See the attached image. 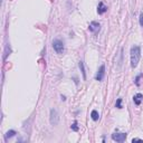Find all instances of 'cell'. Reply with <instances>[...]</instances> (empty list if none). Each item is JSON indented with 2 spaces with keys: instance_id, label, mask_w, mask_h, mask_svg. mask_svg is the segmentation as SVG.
<instances>
[{
  "instance_id": "obj_7",
  "label": "cell",
  "mask_w": 143,
  "mask_h": 143,
  "mask_svg": "<svg viewBox=\"0 0 143 143\" xmlns=\"http://www.w3.org/2000/svg\"><path fill=\"white\" fill-rule=\"evenodd\" d=\"M106 11H107V7L103 4L102 1H99V6H97V14H99V15H103V14L106 12Z\"/></svg>"
},
{
  "instance_id": "obj_2",
  "label": "cell",
  "mask_w": 143,
  "mask_h": 143,
  "mask_svg": "<svg viewBox=\"0 0 143 143\" xmlns=\"http://www.w3.org/2000/svg\"><path fill=\"white\" fill-rule=\"evenodd\" d=\"M53 48L57 54H63L64 53V43L60 39H54L53 40Z\"/></svg>"
},
{
  "instance_id": "obj_16",
  "label": "cell",
  "mask_w": 143,
  "mask_h": 143,
  "mask_svg": "<svg viewBox=\"0 0 143 143\" xmlns=\"http://www.w3.org/2000/svg\"><path fill=\"white\" fill-rule=\"evenodd\" d=\"M132 142H142V140L141 139H138V138H135V139L132 140Z\"/></svg>"
},
{
  "instance_id": "obj_15",
  "label": "cell",
  "mask_w": 143,
  "mask_h": 143,
  "mask_svg": "<svg viewBox=\"0 0 143 143\" xmlns=\"http://www.w3.org/2000/svg\"><path fill=\"white\" fill-rule=\"evenodd\" d=\"M140 25H141V27H143V12L140 14Z\"/></svg>"
},
{
  "instance_id": "obj_12",
  "label": "cell",
  "mask_w": 143,
  "mask_h": 143,
  "mask_svg": "<svg viewBox=\"0 0 143 143\" xmlns=\"http://www.w3.org/2000/svg\"><path fill=\"white\" fill-rule=\"evenodd\" d=\"M70 128L73 130L74 132H78V125H77V121H75V122L73 123V124H72Z\"/></svg>"
},
{
  "instance_id": "obj_1",
  "label": "cell",
  "mask_w": 143,
  "mask_h": 143,
  "mask_svg": "<svg viewBox=\"0 0 143 143\" xmlns=\"http://www.w3.org/2000/svg\"><path fill=\"white\" fill-rule=\"evenodd\" d=\"M130 54H131V67L135 68L140 62V58H141V48H140V46H132Z\"/></svg>"
},
{
  "instance_id": "obj_14",
  "label": "cell",
  "mask_w": 143,
  "mask_h": 143,
  "mask_svg": "<svg viewBox=\"0 0 143 143\" xmlns=\"http://www.w3.org/2000/svg\"><path fill=\"white\" fill-rule=\"evenodd\" d=\"M142 76H143V73H141L140 75H138V76H136V78H135V84L138 85V86L140 85V79H141V77H142Z\"/></svg>"
},
{
  "instance_id": "obj_5",
  "label": "cell",
  "mask_w": 143,
  "mask_h": 143,
  "mask_svg": "<svg viewBox=\"0 0 143 143\" xmlns=\"http://www.w3.org/2000/svg\"><path fill=\"white\" fill-rule=\"evenodd\" d=\"M126 133H114L112 134V140L116 141V142H124L126 139Z\"/></svg>"
},
{
  "instance_id": "obj_11",
  "label": "cell",
  "mask_w": 143,
  "mask_h": 143,
  "mask_svg": "<svg viewBox=\"0 0 143 143\" xmlns=\"http://www.w3.org/2000/svg\"><path fill=\"white\" fill-rule=\"evenodd\" d=\"M16 134H17V132H16L15 130H10V131H8V132L6 133V139H11V138L15 136Z\"/></svg>"
},
{
  "instance_id": "obj_6",
  "label": "cell",
  "mask_w": 143,
  "mask_h": 143,
  "mask_svg": "<svg viewBox=\"0 0 143 143\" xmlns=\"http://www.w3.org/2000/svg\"><path fill=\"white\" fill-rule=\"evenodd\" d=\"M88 29H89V31L96 34V33H99V29H101V25L97 21H92L89 24V26H88Z\"/></svg>"
},
{
  "instance_id": "obj_4",
  "label": "cell",
  "mask_w": 143,
  "mask_h": 143,
  "mask_svg": "<svg viewBox=\"0 0 143 143\" xmlns=\"http://www.w3.org/2000/svg\"><path fill=\"white\" fill-rule=\"evenodd\" d=\"M104 76H105V65L102 64L101 66H99V70H97V74H96L95 76V79L99 82H102L104 79Z\"/></svg>"
},
{
  "instance_id": "obj_3",
  "label": "cell",
  "mask_w": 143,
  "mask_h": 143,
  "mask_svg": "<svg viewBox=\"0 0 143 143\" xmlns=\"http://www.w3.org/2000/svg\"><path fill=\"white\" fill-rule=\"evenodd\" d=\"M49 121L51 125H57L59 123V114L56 108H51L50 110V116H49Z\"/></svg>"
},
{
  "instance_id": "obj_10",
  "label": "cell",
  "mask_w": 143,
  "mask_h": 143,
  "mask_svg": "<svg viewBox=\"0 0 143 143\" xmlns=\"http://www.w3.org/2000/svg\"><path fill=\"white\" fill-rule=\"evenodd\" d=\"M91 116H92V120L93 121H97L99 118V112L96 110H93L92 111V113H91Z\"/></svg>"
},
{
  "instance_id": "obj_9",
  "label": "cell",
  "mask_w": 143,
  "mask_h": 143,
  "mask_svg": "<svg viewBox=\"0 0 143 143\" xmlns=\"http://www.w3.org/2000/svg\"><path fill=\"white\" fill-rule=\"evenodd\" d=\"M78 66H79V69H81L82 75H83V79H86V72H85L84 63H83V62H79V63H78Z\"/></svg>"
},
{
  "instance_id": "obj_13",
  "label": "cell",
  "mask_w": 143,
  "mask_h": 143,
  "mask_svg": "<svg viewBox=\"0 0 143 143\" xmlns=\"http://www.w3.org/2000/svg\"><path fill=\"white\" fill-rule=\"evenodd\" d=\"M115 106L118 107V108H122V99H118V101H116V104H115Z\"/></svg>"
},
{
  "instance_id": "obj_8",
  "label": "cell",
  "mask_w": 143,
  "mask_h": 143,
  "mask_svg": "<svg viewBox=\"0 0 143 143\" xmlns=\"http://www.w3.org/2000/svg\"><path fill=\"white\" fill-rule=\"evenodd\" d=\"M142 99H143V95L141 93H138V94H135L133 96V101L135 103V105H140L142 103Z\"/></svg>"
}]
</instances>
